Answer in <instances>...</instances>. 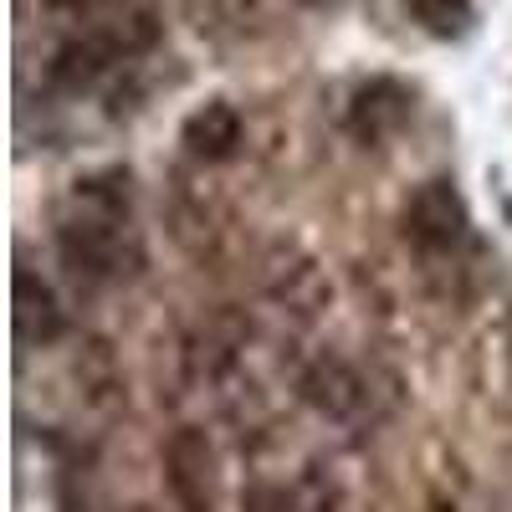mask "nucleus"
Returning a JSON list of instances; mask_svg holds the SVG:
<instances>
[{"mask_svg":"<svg viewBox=\"0 0 512 512\" xmlns=\"http://www.w3.org/2000/svg\"><path fill=\"white\" fill-rule=\"evenodd\" d=\"M466 205H461V195H456V185L451 180H425L415 195H410V205H405V231H410V241H420V246H431V251H446V246H456L461 236H466Z\"/></svg>","mask_w":512,"mask_h":512,"instance_id":"f257e3e1","label":"nucleus"},{"mask_svg":"<svg viewBox=\"0 0 512 512\" xmlns=\"http://www.w3.org/2000/svg\"><path fill=\"white\" fill-rule=\"evenodd\" d=\"M410 118V93L400 88V82H390V77H379V82H369V88H359V98H354V113H349V128L359 139H384V134H395V128Z\"/></svg>","mask_w":512,"mask_h":512,"instance_id":"f03ea898","label":"nucleus"},{"mask_svg":"<svg viewBox=\"0 0 512 512\" xmlns=\"http://www.w3.org/2000/svg\"><path fill=\"white\" fill-rule=\"evenodd\" d=\"M98 41L118 57H134V52H149L154 41H159V11H154V0H113V11L98 31Z\"/></svg>","mask_w":512,"mask_h":512,"instance_id":"7ed1b4c3","label":"nucleus"},{"mask_svg":"<svg viewBox=\"0 0 512 512\" xmlns=\"http://www.w3.org/2000/svg\"><path fill=\"white\" fill-rule=\"evenodd\" d=\"M185 144L200 159H231L241 144V113L231 103H205L185 118Z\"/></svg>","mask_w":512,"mask_h":512,"instance_id":"20e7f679","label":"nucleus"},{"mask_svg":"<svg viewBox=\"0 0 512 512\" xmlns=\"http://www.w3.org/2000/svg\"><path fill=\"white\" fill-rule=\"evenodd\" d=\"M16 323H21V333L31 338V344H52V338L62 333V313H57L52 287L36 282L31 272L16 277Z\"/></svg>","mask_w":512,"mask_h":512,"instance_id":"39448f33","label":"nucleus"},{"mask_svg":"<svg viewBox=\"0 0 512 512\" xmlns=\"http://www.w3.org/2000/svg\"><path fill=\"white\" fill-rule=\"evenodd\" d=\"M108 47L93 36V41H72V47H62L57 52V62H52V88H62V93H82V88H93V82L103 77V67H108Z\"/></svg>","mask_w":512,"mask_h":512,"instance_id":"423d86ee","label":"nucleus"},{"mask_svg":"<svg viewBox=\"0 0 512 512\" xmlns=\"http://www.w3.org/2000/svg\"><path fill=\"white\" fill-rule=\"evenodd\" d=\"M415 16L436 36H461L466 21H472V6H466V0H415Z\"/></svg>","mask_w":512,"mask_h":512,"instance_id":"0eeeda50","label":"nucleus"},{"mask_svg":"<svg viewBox=\"0 0 512 512\" xmlns=\"http://www.w3.org/2000/svg\"><path fill=\"white\" fill-rule=\"evenodd\" d=\"M52 11H88V6H98V0H47Z\"/></svg>","mask_w":512,"mask_h":512,"instance_id":"6e6552de","label":"nucleus"}]
</instances>
